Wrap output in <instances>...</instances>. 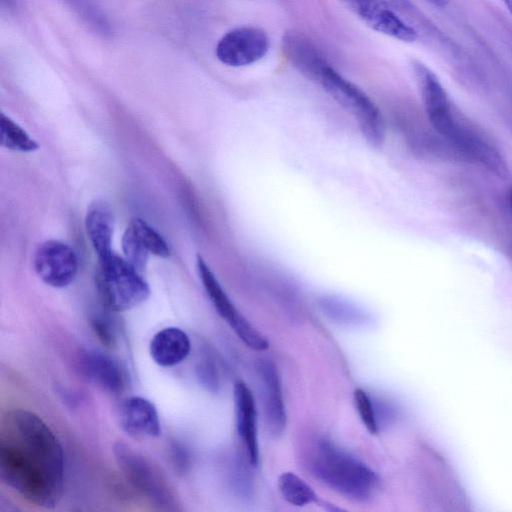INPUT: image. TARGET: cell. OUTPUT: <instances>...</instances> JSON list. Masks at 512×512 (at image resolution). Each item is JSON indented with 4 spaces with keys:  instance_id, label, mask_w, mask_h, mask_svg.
<instances>
[{
    "instance_id": "obj_18",
    "label": "cell",
    "mask_w": 512,
    "mask_h": 512,
    "mask_svg": "<svg viewBox=\"0 0 512 512\" xmlns=\"http://www.w3.org/2000/svg\"><path fill=\"white\" fill-rule=\"evenodd\" d=\"M85 228L88 238L98 255L99 262L110 257L113 235V214L103 200L92 202L86 213Z\"/></svg>"
},
{
    "instance_id": "obj_3",
    "label": "cell",
    "mask_w": 512,
    "mask_h": 512,
    "mask_svg": "<svg viewBox=\"0 0 512 512\" xmlns=\"http://www.w3.org/2000/svg\"><path fill=\"white\" fill-rule=\"evenodd\" d=\"M99 263L96 286L107 309L124 312L147 300L150 295L148 283L125 258L113 253Z\"/></svg>"
},
{
    "instance_id": "obj_21",
    "label": "cell",
    "mask_w": 512,
    "mask_h": 512,
    "mask_svg": "<svg viewBox=\"0 0 512 512\" xmlns=\"http://www.w3.org/2000/svg\"><path fill=\"white\" fill-rule=\"evenodd\" d=\"M320 306L325 314L339 323L358 325L368 320L361 309L339 298H322Z\"/></svg>"
},
{
    "instance_id": "obj_10",
    "label": "cell",
    "mask_w": 512,
    "mask_h": 512,
    "mask_svg": "<svg viewBox=\"0 0 512 512\" xmlns=\"http://www.w3.org/2000/svg\"><path fill=\"white\" fill-rule=\"evenodd\" d=\"M369 28L393 39L411 43L418 39L417 30L381 0H340Z\"/></svg>"
},
{
    "instance_id": "obj_30",
    "label": "cell",
    "mask_w": 512,
    "mask_h": 512,
    "mask_svg": "<svg viewBox=\"0 0 512 512\" xmlns=\"http://www.w3.org/2000/svg\"><path fill=\"white\" fill-rule=\"evenodd\" d=\"M501 1L505 5V7L508 10V12L510 13V15L512 16V0H501Z\"/></svg>"
},
{
    "instance_id": "obj_25",
    "label": "cell",
    "mask_w": 512,
    "mask_h": 512,
    "mask_svg": "<svg viewBox=\"0 0 512 512\" xmlns=\"http://www.w3.org/2000/svg\"><path fill=\"white\" fill-rule=\"evenodd\" d=\"M354 401L362 423L369 433L376 434L379 427L371 398L363 389L357 388L354 391Z\"/></svg>"
},
{
    "instance_id": "obj_14",
    "label": "cell",
    "mask_w": 512,
    "mask_h": 512,
    "mask_svg": "<svg viewBox=\"0 0 512 512\" xmlns=\"http://www.w3.org/2000/svg\"><path fill=\"white\" fill-rule=\"evenodd\" d=\"M79 369L86 379L113 394H121L127 385L126 373L120 364L110 356L98 351H84L80 354Z\"/></svg>"
},
{
    "instance_id": "obj_5",
    "label": "cell",
    "mask_w": 512,
    "mask_h": 512,
    "mask_svg": "<svg viewBox=\"0 0 512 512\" xmlns=\"http://www.w3.org/2000/svg\"><path fill=\"white\" fill-rule=\"evenodd\" d=\"M113 453L126 480L147 500L159 508H175L174 489L155 464L122 441L114 444Z\"/></svg>"
},
{
    "instance_id": "obj_32",
    "label": "cell",
    "mask_w": 512,
    "mask_h": 512,
    "mask_svg": "<svg viewBox=\"0 0 512 512\" xmlns=\"http://www.w3.org/2000/svg\"><path fill=\"white\" fill-rule=\"evenodd\" d=\"M508 258L512 261V242H510L506 249Z\"/></svg>"
},
{
    "instance_id": "obj_28",
    "label": "cell",
    "mask_w": 512,
    "mask_h": 512,
    "mask_svg": "<svg viewBox=\"0 0 512 512\" xmlns=\"http://www.w3.org/2000/svg\"><path fill=\"white\" fill-rule=\"evenodd\" d=\"M197 370L201 383L212 392L218 391L219 377L214 363L210 359H204L199 363Z\"/></svg>"
},
{
    "instance_id": "obj_6",
    "label": "cell",
    "mask_w": 512,
    "mask_h": 512,
    "mask_svg": "<svg viewBox=\"0 0 512 512\" xmlns=\"http://www.w3.org/2000/svg\"><path fill=\"white\" fill-rule=\"evenodd\" d=\"M411 65L427 121L449 143L462 113L451 102L433 70L419 60H414Z\"/></svg>"
},
{
    "instance_id": "obj_1",
    "label": "cell",
    "mask_w": 512,
    "mask_h": 512,
    "mask_svg": "<svg viewBox=\"0 0 512 512\" xmlns=\"http://www.w3.org/2000/svg\"><path fill=\"white\" fill-rule=\"evenodd\" d=\"M0 478L31 505L53 509L63 496L61 442L36 413L13 408L0 422Z\"/></svg>"
},
{
    "instance_id": "obj_4",
    "label": "cell",
    "mask_w": 512,
    "mask_h": 512,
    "mask_svg": "<svg viewBox=\"0 0 512 512\" xmlns=\"http://www.w3.org/2000/svg\"><path fill=\"white\" fill-rule=\"evenodd\" d=\"M317 83L356 118L367 142L375 148L381 147L385 137L384 121L374 102L331 65L325 68Z\"/></svg>"
},
{
    "instance_id": "obj_13",
    "label": "cell",
    "mask_w": 512,
    "mask_h": 512,
    "mask_svg": "<svg viewBox=\"0 0 512 512\" xmlns=\"http://www.w3.org/2000/svg\"><path fill=\"white\" fill-rule=\"evenodd\" d=\"M282 50L291 65L312 81L318 82L329 66L322 51L303 33L287 32L282 39Z\"/></svg>"
},
{
    "instance_id": "obj_27",
    "label": "cell",
    "mask_w": 512,
    "mask_h": 512,
    "mask_svg": "<svg viewBox=\"0 0 512 512\" xmlns=\"http://www.w3.org/2000/svg\"><path fill=\"white\" fill-rule=\"evenodd\" d=\"M73 5L88 22L101 31H108V23L105 17L97 10L89 0H66Z\"/></svg>"
},
{
    "instance_id": "obj_24",
    "label": "cell",
    "mask_w": 512,
    "mask_h": 512,
    "mask_svg": "<svg viewBox=\"0 0 512 512\" xmlns=\"http://www.w3.org/2000/svg\"><path fill=\"white\" fill-rule=\"evenodd\" d=\"M122 249L125 259L139 272L143 273L149 257V251L141 242L129 224L122 237Z\"/></svg>"
},
{
    "instance_id": "obj_26",
    "label": "cell",
    "mask_w": 512,
    "mask_h": 512,
    "mask_svg": "<svg viewBox=\"0 0 512 512\" xmlns=\"http://www.w3.org/2000/svg\"><path fill=\"white\" fill-rule=\"evenodd\" d=\"M90 327L98 340L106 347L116 344V334L112 324L106 317L94 314L90 317Z\"/></svg>"
},
{
    "instance_id": "obj_19",
    "label": "cell",
    "mask_w": 512,
    "mask_h": 512,
    "mask_svg": "<svg viewBox=\"0 0 512 512\" xmlns=\"http://www.w3.org/2000/svg\"><path fill=\"white\" fill-rule=\"evenodd\" d=\"M278 489L282 497L295 506L318 502L317 495L312 488L292 472H285L279 476Z\"/></svg>"
},
{
    "instance_id": "obj_31",
    "label": "cell",
    "mask_w": 512,
    "mask_h": 512,
    "mask_svg": "<svg viewBox=\"0 0 512 512\" xmlns=\"http://www.w3.org/2000/svg\"><path fill=\"white\" fill-rule=\"evenodd\" d=\"M507 202L510 210L512 211V185L509 188L508 195H507Z\"/></svg>"
},
{
    "instance_id": "obj_17",
    "label": "cell",
    "mask_w": 512,
    "mask_h": 512,
    "mask_svg": "<svg viewBox=\"0 0 512 512\" xmlns=\"http://www.w3.org/2000/svg\"><path fill=\"white\" fill-rule=\"evenodd\" d=\"M191 350L188 334L178 327H165L154 334L149 351L153 361L161 367H172L187 358Z\"/></svg>"
},
{
    "instance_id": "obj_15",
    "label": "cell",
    "mask_w": 512,
    "mask_h": 512,
    "mask_svg": "<svg viewBox=\"0 0 512 512\" xmlns=\"http://www.w3.org/2000/svg\"><path fill=\"white\" fill-rule=\"evenodd\" d=\"M261 381L263 410L268 430L273 435L283 432L286 423L285 406L277 369L270 361H261L257 367Z\"/></svg>"
},
{
    "instance_id": "obj_22",
    "label": "cell",
    "mask_w": 512,
    "mask_h": 512,
    "mask_svg": "<svg viewBox=\"0 0 512 512\" xmlns=\"http://www.w3.org/2000/svg\"><path fill=\"white\" fill-rule=\"evenodd\" d=\"M381 2L395 11L416 30L417 28L425 29L434 37H437L438 34L441 35L436 27L410 0H381Z\"/></svg>"
},
{
    "instance_id": "obj_11",
    "label": "cell",
    "mask_w": 512,
    "mask_h": 512,
    "mask_svg": "<svg viewBox=\"0 0 512 512\" xmlns=\"http://www.w3.org/2000/svg\"><path fill=\"white\" fill-rule=\"evenodd\" d=\"M402 132L412 152L429 161L463 162L455 149L431 126L419 121L402 124Z\"/></svg>"
},
{
    "instance_id": "obj_8",
    "label": "cell",
    "mask_w": 512,
    "mask_h": 512,
    "mask_svg": "<svg viewBox=\"0 0 512 512\" xmlns=\"http://www.w3.org/2000/svg\"><path fill=\"white\" fill-rule=\"evenodd\" d=\"M270 47L267 33L255 26H240L225 33L215 49L217 59L230 67H244L261 60Z\"/></svg>"
},
{
    "instance_id": "obj_16",
    "label": "cell",
    "mask_w": 512,
    "mask_h": 512,
    "mask_svg": "<svg viewBox=\"0 0 512 512\" xmlns=\"http://www.w3.org/2000/svg\"><path fill=\"white\" fill-rule=\"evenodd\" d=\"M234 402L238 434L245 445L250 463L256 465L259 456L256 406L251 390L241 380L234 385Z\"/></svg>"
},
{
    "instance_id": "obj_20",
    "label": "cell",
    "mask_w": 512,
    "mask_h": 512,
    "mask_svg": "<svg viewBox=\"0 0 512 512\" xmlns=\"http://www.w3.org/2000/svg\"><path fill=\"white\" fill-rule=\"evenodd\" d=\"M1 145L15 151L31 152L39 145L27 132L12 119L1 114L0 119Z\"/></svg>"
},
{
    "instance_id": "obj_9",
    "label": "cell",
    "mask_w": 512,
    "mask_h": 512,
    "mask_svg": "<svg viewBox=\"0 0 512 512\" xmlns=\"http://www.w3.org/2000/svg\"><path fill=\"white\" fill-rule=\"evenodd\" d=\"M34 269L39 278L49 286H68L78 272V258L72 247L58 240L42 243L34 255Z\"/></svg>"
},
{
    "instance_id": "obj_2",
    "label": "cell",
    "mask_w": 512,
    "mask_h": 512,
    "mask_svg": "<svg viewBox=\"0 0 512 512\" xmlns=\"http://www.w3.org/2000/svg\"><path fill=\"white\" fill-rule=\"evenodd\" d=\"M309 467L320 482L352 500L369 499L378 486L379 479L373 470L325 440L313 445Z\"/></svg>"
},
{
    "instance_id": "obj_12",
    "label": "cell",
    "mask_w": 512,
    "mask_h": 512,
    "mask_svg": "<svg viewBox=\"0 0 512 512\" xmlns=\"http://www.w3.org/2000/svg\"><path fill=\"white\" fill-rule=\"evenodd\" d=\"M119 422L124 432L135 439L157 438L162 432L155 405L142 396H131L121 403Z\"/></svg>"
},
{
    "instance_id": "obj_7",
    "label": "cell",
    "mask_w": 512,
    "mask_h": 512,
    "mask_svg": "<svg viewBox=\"0 0 512 512\" xmlns=\"http://www.w3.org/2000/svg\"><path fill=\"white\" fill-rule=\"evenodd\" d=\"M197 269L201 282L216 311L229 324L237 336L251 349L256 351L267 349L269 346L267 339L235 308L201 256L197 257Z\"/></svg>"
},
{
    "instance_id": "obj_29",
    "label": "cell",
    "mask_w": 512,
    "mask_h": 512,
    "mask_svg": "<svg viewBox=\"0 0 512 512\" xmlns=\"http://www.w3.org/2000/svg\"><path fill=\"white\" fill-rule=\"evenodd\" d=\"M426 1H428L430 4L434 5L435 7L444 8L449 4L450 0H426Z\"/></svg>"
},
{
    "instance_id": "obj_23",
    "label": "cell",
    "mask_w": 512,
    "mask_h": 512,
    "mask_svg": "<svg viewBox=\"0 0 512 512\" xmlns=\"http://www.w3.org/2000/svg\"><path fill=\"white\" fill-rule=\"evenodd\" d=\"M130 225L150 253L161 258L170 256V248L166 241L144 220L134 218Z\"/></svg>"
}]
</instances>
